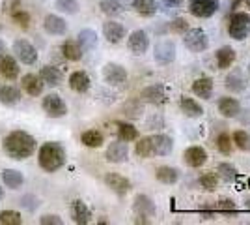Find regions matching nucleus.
I'll use <instances>...</instances> for the list:
<instances>
[{
	"label": "nucleus",
	"mask_w": 250,
	"mask_h": 225,
	"mask_svg": "<svg viewBox=\"0 0 250 225\" xmlns=\"http://www.w3.org/2000/svg\"><path fill=\"white\" fill-rule=\"evenodd\" d=\"M183 158H185V163L188 167H202L208 161V152L202 147H190V149L185 150Z\"/></svg>",
	"instance_id": "17"
},
{
	"label": "nucleus",
	"mask_w": 250,
	"mask_h": 225,
	"mask_svg": "<svg viewBox=\"0 0 250 225\" xmlns=\"http://www.w3.org/2000/svg\"><path fill=\"white\" fill-rule=\"evenodd\" d=\"M235 62V51L231 47H220L217 51V64L220 70H228Z\"/></svg>",
	"instance_id": "32"
},
{
	"label": "nucleus",
	"mask_w": 250,
	"mask_h": 225,
	"mask_svg": "<svg viewBox=\"0 0 250 225\" xmlns=\"http://www.w3.org/2000/svg\"><path fill=\"white\" fill-rule=\"evenodd\" d=\"M0 30H2V26H0Z\"/></svg>",
	"instance_id": "54"
},
{
	"label": "nucleus",
	"mask_w": 250,
	"mask_h": 225,
	"mask_svg": "<svg viewBox=\"0 0 250 225\" xmlns=\"http://www.w3.org/2000/svg\"><path fill=\"white\" fill-rule=\"evenodd\" d=\"M83 49H81V45L79 42H75V40H65L62 45V54L67 58V60H71V62H79L81 58H83Z\"/></svg>",
	"instance_id": "27"
},
{
	"label": "nucleus",
	"mask_w": 250,
	"mask_h": 225,
	"mask_svg": "<svg viewBox=\"0 0 250 225\" xmlns=\"http://www.w3.org/2000/svg\"><path fill=\"white\" fill-rule=\"evenodd\" d=\"M167 4H170V6H177V4H181L183 0H165Z\"/></svg>",
	"instance_id": "52"
},
{
	"label": "nucleus",
	"mask_w": 250,
	"mask_h": 225,
	"mask_svg": "<svg viewBox=\"0 0 250 225\" xmlns=\"http://www.w3.org/2000/svg\"><path fill=\"white\" fill-rule=\"evenodd\" d=\"M90 83H92L90 77L84 72H73V74L69 75V86H71V90L79 92V94L88 92L90 90Z\"/></svg>",
	"instance_id": "24"
},
{
	"label": "nucleus",
	"mask_w": 250,
	"mask_h": 225,
	"mask_svg": "<svg viewBox=\"0 0 250 225\" xmlns=\"http://www.w3.org/2000/svg\"><path fill=\"white\" fill-rule=\"evenodd\" d=\"M241 111V105L237 100H233V98H222L219 101V113L222 117L226 118H233L237 117Z\"/></svg>",
	"instance_id": "25"
},
{
	"label": "nucleus",
	"mask_w": 250,
	"mask_h": 225,
	"mask_svg": "<svg viewBox=\"0 0 250 225\" xmlns=\"http://www.w3.org/2000/svg\"><path fill=\"white\" fill-rule=\"evenodd\" d=\"M247 86V79L241 70H233L231 74L226 77V88H229L231 92H243Z\"/></svg>",
	"instance_id": "28"
},
{
	"label": "nucleus",
	"mask_w": 250,
	"mask_h": 225,
	"mask_svg": "<svg viewBox=\"0 0 250 225\" xmlns=\"http://www.w3.org/2000/svg\"><path fill=\"white\" fill-rule=\"evenodd\" d=\"M42 107L45 115L51 118H62L67 115V105L58 94H47L42 100Z\"/></svg>",
	"instance_id": "4"
},
{
	"label": "nucleus",
	"mask_w": 250,
	"mask_h": 225,
	"mask_svg": "<svg viewBox=\"0 0 250 225\" xmlns=\"http://www.w3.org/2000/svg\"><path fill=\"white\" fill-rule=\"evenodd\" d=\"M104 184H106L114 193H118V195H125V193L131 190L129 178L122 176L120 173H108V175L104 176Z\"/></svg>",
	"instance_id": "13"
},
{
	"label": "nucleus",
	"mask_w": 250,
	"mask_h": 225,
	"mask_svg": "<svg viewBox=\"0 0 250 225\" xmlns=\"http://www.w3.org/2000/svg\"><path fill=\"white\" fill-rule=\"evenodd\" d=\"M118 135H120V139L125 141V143H129V141H135L138 139V129L133 126V124H118Z\"/></svg>",
	"instance_id": "36"
},
{
	"label": "nucleus",
	"mask_w": 250,
	"mask_h": 225,
	"mask_svg": "<svg viewBox=\"0 0 250 225\" xmlns=\"http://www.w3.org/2000/svg\"><path fill=\"white\" fill-rule=\"evenodd\" d=\"M217 10H219V0H188V11L200 19L215 15Z\"/></svg>",
	"instance_id": "7"
},
{
	"label": "nucleus",
	"mask_w": 250,
	"mask_h": 225,
	"mask_svg": "<svg viewBox=\"0 0 250 225\" xmlns=\"http://www.w3.org/2000/svg\"><path fill=\"white\" fill-rule=\"evenodd\" d=\"M135 212L138 214V220L136 222H142V224H147V216L155 214V204L153 201L147 197V195H136L135 199Z\"/></svg>",
	"instance_id": "12"
},
{
	"label": "nucleus",
	"mask_w": 250,
	"mask_h": 225,
	"mask_svg": "<svg viewBox=\"0 0 250 225\" xmlns=\"http://www.w3.org/2000/svg\"><path fill=\"white\" fill-rule=\"evenodd\" d=\"M2 180L4 184L10 188V190H19L22 184H24V176L21 171L17 169H4L2 171Z\"/></svg>",
	"instance_id": "26"
},
{
	"label": "nucleus",
	"mask_w": 250,
	"mask_h": 225,
	"mask_svg": "<svg viewBox=\"0 0 250 225\" xmlns=\"http://www.w3.org/2000/svg\"><path fill=\"white\" fill-rule=\"evenodd\" d=\"M103 34L110 43H120L125 38V26L116 21H106L103 25Z\"/></svg>",
	"instance_id": "18"
},
{
	"label": "nucleus",
	"mask_w": 250,
	"mask_h": 225,
	"mask_svg": "<svg viewBox=\"0 0 250 225\" xmlns=\"http://www.w3.org/2000/svg\"><path fill=\"white\" fill-rule=\"evenodd\" d=\"M179 105H181V109H183V113L187 115V117L190 118H198L204 115V109H202V105H200L198 101H194L192 98H187L183 96L181 98V101H179Z\"/></svg>",
	"instance_id": "30"
},
{
	"label": "nucleus",
	"mask_w": 250,
	"mask_h": 225,
	"mask_svg": "<svg viewBox=\"0 0 250 225\" xmlns=\"http://www.w3.org/2000/svg\"><path fill=\"white\" fill-rule=\"evenodd\" d=\"M38 163L45 173H54L65 163V149L56 141H49L42 145L38 152Z\"/></svg>",
	"instance_id": "2"
},
{
	"label": "nucleus",
	"mask_w": 250,
	"mask_h": 225,
	"mask_svg": "<svg viewBox=\"0 0 250 225\" xmlns=\"http://www.w3.org/2000/svg\"><path fill=\"white\" fill-rule=\"evenodd\" d=\"M228 34L233 38V40H245L250 34V15L245 13V11H237L229 17L228 23Z\"/></svg>",
	"instance_id": "3"
},
{
	"label": "nucleus",
	"mask_w": 250,
	"mask_h": 225,
	"mask_svg": "<svg viewBox=\"0 0 250 225\" xmlns=\"http://www.w3.org/2000/svg\"><path fill=\"white\" fill-rule=\"evenodd\" d=\"M40 77H42L43 85H49V86H58L62 83L63 75L58 68L54 66H43L40 70Z\"/></svg>",
	"instance_id": "23"
},
{
	"label": "nucleus",
	"mask_w": 250,
	"mask_h": 225,
	"mask_svg": "<svg viewBox=\"0 0 250 225\" xmlns=\"http://www.w3.org/2000/svg\"><path fill=\"white\" fill-rule=\"evenodd\" d=\"M142 111H144L142 103H140V101H136V100H131V101H127V103L124 105V113L129 118H140Z\"/></svg>",
	"instance_id": "39"
},
{
	"label": "nucleus",
	"mask_w": 250,
	"mask_h": 225,
	"mask_svg": "<svg viewBox=\"0 0 250 225\" xmlns=\"http://www.w3.org/2000/svg\"><path fill=\"white\" fill-rule=\"evenodd\" d=\"M21 206L22 208H26V210H30V212H34L38 206H40V199L36 197V195H24L21 199Z\"/></svg>",
	"instance_id": "47"
},
{
	"label": "nucleus",
	"mask_w": 250,
	"mask_h": 225,
	"mask_svg": "<svg viewBox=\"0 0 250 225\" xmlns=\"http://www.w3.org/2000/svg\"><path fill=\"white\" fill-rule=\"evenodd\" d=\"M183 42H185V47L192 53H202L209 45L208 36L200 28H188L187 32H183Z\"/></svg>",
	"instance_id": "5"
},
{
	"label": "nucleus",
	"mask_w": 250,
	"mask_h": 225,
	"mask_svg": "<svg viewBox=\"0 0 250 225\" xmlns=\"http://www.w3.org/2000/svg\"><path fill=\"white\" fill-rule=\"evenodd\" d=\"M71 220L79 225L90 224V220H92V212H90V208H88L86 203L81 201V199H75L73 203H71Z\"/></svg>",
	"instance_id": "15"
},
{
	"label": "nucleus",
	"mask_w": 250,
	"mask_h": 225,
	"mask_svg": "<svg viewBox=\"0 0 250 225\" xmlns=\"http://www.w3.org/2000/svg\"><path fill=\"white\" fill-rule=\"evenodd\" d=\"M81 141H83L84 147H88V149H99L103 145V135L97 129H88V131H84L83 135H81Z\"/></svg>",
	"instance_id": "34"
},
{
	"label": "nucleus",
	"mask_w": 250,
	"mask_h": 225,
	"mask_svg": "<svg viewBox=\"0 0 250 225\" xmlns=\"http://www.w3.org/2000/svg\"><path fill=\"white\" fill-rule=\"evenodd\" d=\"M140 98H142L144 101H147V103H157V105H161V103L167 101L165 88H163L161 85H153V86L144 88V90L140 92Z\"/></svg>",
	"instance_id": "21"
},
{
	"label": "nucleus",
	"mask_w": 250,
	"mask_h": 225,
	"mask_svg": "<svg viewBox=\"0 0 250 225\" xmlns=\"http://www.w3.org/2000/svg\"><path fill=\"white\" fill-rule=\"evenodd\" d=\"M4 152L10 156L11 160H26L30 158L36 150V139L30 133L22 131V129H13L4 137Z\"/></svg>",
	"instance_id": "1"
},
{
	"label": "nucleus",
	"mask_w": 250,
	"mask_h": 225,
	"mask_svg": "<svg viewBox=\"0 0 250 225\" xmlns=\"http://www.w3.org/2000/svg\"><path fill=\"white\" fill-rule=\"evenodd\" d=\"M135 152L140 156V158H149V156H153V150H151V139L149 137H144V139H140L136 143L135 147Z\"/></svg>",
	"instance_id": "40"
},
{
	"label": "nucleus",
	"mask_w": 250,
	"mask_h": 225,
	"mask_svg": "<svg viewBox=\"0 0 250 225\" xmlns=\"http://www.w3.org/2000/svg\"><path fill=\"white\" fill-rule=\"evenodd\" d=\"M13 21L17 23L21 28H28V26H30L32 17L28 11H15V13H13Z\"/></svg>",
	"instance_id": "45"
},
{
	"label": "nucleus",
	"mask_w": 250,
	"mask_h": 225,
	"mask_svg": "<svg viewBox=\"0 0 250 225\" xmlns=\"http://www.w3.org/2000/svg\"><path fill=\"white\" fill-rule=\"evenodd\" d=\"M21 101V90L17 86H0V103L6 105V107H13Z\"/></svg>",
	"instance_id": "20"
},
{
	"label": "nucleus",
	"mask_w": 250,
	"mask_h": 225,
	"mask_svg": "<svg viewBox=\"0 0 250 225\" xmlns=\"http://www.w3.org/2000/svg\"><path fill=\"white\" fill-rule=\"evenodd\" d=\"M56 8L62 13L75 15L79 11V0H56Z\"/></svg>",
	"instance_id": "41"
},
{
	"label": "nucleus",
	"mask_w": 250,
	"mask_h": 225,
	"mask_svg": "<svg viewBox=\"0 0 250 225\" xmlns=\"http://www.w3.org/2000/svg\"><path fill=\"white\" fill-rule=\"evenodd\" d=\"M77 42H79L83 51H92L95 45H97V34L92 28H84V30L79 32V40Z\"/></svg>",
	"instance_id": "31"
},
{
	"label": "nucleus",
	"mask_w": 250,
	"mask_h": 225,
	"mask_svg": "<svg viewBox=\"0 0 250 225\" xmlns=\"http://www.w3.org/2000/svg\"><path fill=\"white\" fill-rule=\"evenodd\" d=\"M133 8L142 17H151L157 11V2L155 0H133Z\"/></svg>",
	"instance_id": "33"
},
{
	"label": "nucleus",
	"mask_w": 250,
	"mask_h": 225,
	"mask_svg": "<svg viewBox=\"0 0 250 225\" xmlns=\"http://www.w3.org/2000/svg\"><path fill=\"white\" fill-rule=\"evenodd\" d=\"M217 149H219L222 154H229V152H231L233 145H231V139H229L228 133H220L219 137H217Z\"/></svg>",
	"instance_id": "43"
},
{
	"label": "nucleus",
	"mask_w": 250,
	"mask_h": 225,
	"mask_svg": "<svg viewBox=\"0 0 250 225\" xmlns=\"http://www.w3.org/2000/svg\"><path fill=\"white\" fill-rule=\"evenodd\" d=\"M192 92L196 96L204 98V100H209L211 98V92H213V81L209 77H200L192 83Z\"/></svg>",
	"instance_id": "29"
},
{
	"label": "nucleus",
	"mask_w": 250,
	"mask_h": 225,
	"mask_svg": "<svg viewBox=\"0 0 250 225\" xmlns=\"http://www.w3.org/2000/svg\"><path fill=\"white\" fill-rule=\"evenodd\" d=\"M219 173L222 175V178H226V180H233L237 176V169L233 165H229V163H220Z\"/></svg>",
	"instance_id": "46"
},
{
	"label": "nucleus",
	"mask_w": 250,
	"mask_h": 225,
	"mask_svg": "<svg viewBox=\"0 0 250 225\" xmlns=\"http://www.w3.org/2000/svg\"><path fill=\"white\" fill-rule=\"evenodd\" d=\"M149 139H151V150L157 156H168L174 150V141H172V137L165 135V133H157Z\"/></svg>",
	"instance_id": "14"
},
{
	"label": "nucleus",
	"mask_w": 250,
	"mask_h": 225,
	"mask_svg": "<svg viewBox=\"0 0 250 225\" xmlns=\"http://www.w3.org/2000/svg\"><path fill=\"white\" fill-rule=\"evenodd\" d=\"M40 224L42 225H62V218L56 214H45L40 218Z\"/></svg>",
	"instance_id": "49"
},
{
	"label": "nucleus",
	"mask_w": 250,
	"mask_h": 225,
	"mask_svg": "<svg viewBox=\"0 0 250 225\" xmlns=\"http://www.w3.org/2000/svg\"><path fill=\"white\" fill-rule=\"evenodd\" d=\"M219 210H222V212H229V210H235V206H233V203L231 201H220L219 203Z\"/></svg>",
	"instance_id": "50"
},
{
	"label": "nucleus",
	"mask_w": 250,
	"mask_h": 225,
	"mask_svg": "<svg viewBox=\"0 0 250 225\" xmlns=\"http://www.w3.org/2000/svg\"><path fill=\"white\" fill-rule=\"evenodd\" d=\"M4 199V188H0V201Z\"/></svg>",
	"instance_id": "53"
},
{
	"label": "nucleus",
	"mask_w": 250,
	"mask_h": 225,
	"mask_svg": "<svg viewBox=\"0 0 250 225\" xmlns=\"http://www.w3.org/2000/svg\"><path fill=\"white\" fill-rule=\"evenodd\" d=\"M217 182H219V178H217L215 173H204V175L200 176V184H202L206 190H215Z\"/></svg>",
	"instance_id": "44"
},
{
	"label": "nucleus",
	"mask_w": 250,
	"mask_h": 225,
	"mask_svg": "<svg viewBox=\"0 0 250 225\" xmlns=\"http://www.w3.org/2000/svg\"><path fill=\"white\" fill-rule=\"evenodd\" d=\"M170 30L176 34H183L188 30V25L185 19H176L174 23H170Z\"/></svg>",
	"instance_id": "48"
},
{
	"label": "nucleus",
	"mask_w": 250,
	"mask_h": 225,
	"mask_svg": "<svg viewBox=\"0 0 250 225\" xmlns=\"http://www.w3.org/2000/svg\"><path fill=\"white\" fill-rule=\"evenodd\" d=\"M103 77L108 85H124L127 81V72H125L124 66L114 64V62H108V64L103 68Z\"/></svg>",
	"instance_id": "8"
},
{
	"label": "nucleus",
	"mask_w": 250,
	"mask_h": 225,
	"mask_svg": "<svg viewBox=\"0 0 250 225\" xmlns=\"http://www.w3.org/2000/svg\"><path fill=\"white\" fill-rule=\"evenodd\" d=\"M0 224L4 225H19L22 224V218L15 210H2L0 212Z\"/></svg>",
	"instance_id": "38"
},
{
	"label": "nucleus",
	"mask_w": 250,
	"mask_h": 225,
	"mask_svg": "<svg viewBox=\"0 0 250 225\" xmlns=\"http://www.w3.org/2000/svg\"><path fill=\"white\" fill-rule=\"evenodd\" d=\"M174 56H176V47L172 42H161L155 45V60H159L161 64L172 62Z\"/></svg>",
	"instance_id": "22"
},
{
	"label": "nucleus",
	"mask_w": 250,
	"mask_h": 225,
	"mask_svg": "<svg viewBox=\"0 0 250 225\" xmlns=\"http://www.w3.org/2000/svg\"><path fill=\"white\" fill-rule=\"evenodd\" d=\"M127 47H129V51L135 54H144L147 51V47H149V38H147V34L144 30H135V32L129 36V40H127Z\"/></svg>",
	"instance_id": "11"
},
{
	"label": "nucleus",
	"mask_w": 250,
	"mask_h": 225,
	"mask_svg": "<svg viewBox=\"0 0 250 225\" xmlns=\"http://www.w3.org/2000/svg\"><path fill=\"white\" fill-rule=\"evenodd\" d=\"M43 28H45V32L51 34V36H63V34L67 32V23L60 15L49 13L43 19Z\"/></svg>",
	"instance_id": "10"
},
{
	"label": "nucleus",
	"mask_w": 250,
	"mask_h": 225,
	"mask_svg": "<svg viewBox=\"0 0 250 225\" xmlns=\"http://www.w3.org/2000/svg\"><path fill=\"white\" fill-rule=\"evenodd\" d=\"M6 54V43H4V40H0V58Z\"/></svg>",
	"instance_id": "51"
},
{
	"label": "nucleus",
	"mask_w": 250,
	"mask_h": 225,
	"mask_svg": "<svg viewBox=\"0 0 250 225\" xmlns=\"http://www.w3.org/2000/svg\"><path fill=\"white\" fill-rule=\"evenodd\" d=\"M99 8H101V11L103 13H106V15H120L122 11H124V6H122V2L120 0H101L99 2Z\"/></svg>",
	"instance_id": "37"
},
{
	"label": "nucleus",
	"mask_w": 250,
	"mask_h": 225,
	"mask_svg": "<svg viewBox=\"0 0 250 225\" xmlns=\"http://www.w3.org/2000/svg\"><path fill=\"white\" fill-rule=\"evenodd\" d=\"M104 156H106V161H110V163H124L127 160V156H129V147L122 139L114 141V143L108 145Z\"/></svg>",
	"instance_id": "9"
},
{
	"label": "nucleus",
	"mask_w": 250,
	"mask_h": 225,
	"mask_svg": "<svg viewBox=\"0 0 250 225\" xmlns=\"http://www.w3.org/2000/svg\"><path fill=\"white\" fill-rule=\"evenodd\" d=\"M231 141L235 143V147L241 150H247L250 149V135L247 133V131H235L233 133V137H231Z\"/></svg>",
	"instance_id": "42"
},
{
	"label": "nucleus",
	"mask_w": 250,
	"mask_h": 225,
	"mask_svg": "<svg viewBox=\"0 0 250 225\" xmlns=\"http://www.w3.org/2000/svg\"><path fill=\"white\" fill-rule=\"evenodd\" d=\"M21 85H22V90H24L26 94H30V96H40V94L43 92L42 77H40V75H36V74L22 75Z\"/></svg>",
	"instance_id": "16"
},
{
	"label": "nucleus",
	"mask_w": 250,
	"mask_h": 225,
	"mask_svg": "<svg viewBox=\"0 0 250 225\" xmlns=\"http://www.w3.org/2000/svg\"><path fill=\"white\" fill-rule=\"evenodd\" d=\"M157 180L163 184H176L177 178H179V171H177L176 167H159L155 173Z\"/></svg>",
	"instance_id": "35"
},
{
	"label": "nucleus",
	"mask_w": 250,
	"mask_h": 225,
	"mask_svg": "<svg viewBox=\"0 0 250 225\" xmlns=\"http://www.w3.org/2000/svg\"><path fill=\"white\" fill-rule=\"evenodd\" d=\"M13 53L21 60L22 64L32 66L38 62V49L28 40H17L13 43Z\"/></svg>",
	"instance_id": "6"
},
{
	"label": "nucleus",
	"mask_w": 250,
	"mask_h": 225,
	"mask_svg": "<svg viewBox=\"0 0 250 225\" xmlns=\"http://www.w3.org/2000/svg\"><path fill=\"white\" fill-rule=\"evenodd\" d=\"M0 75H2L4 79H8V81H13V79L19 77V64L15 62L13 56L4 54V56L0 58Z\"/></svg>",
	"instance_id": "19"
}]
</instances>
